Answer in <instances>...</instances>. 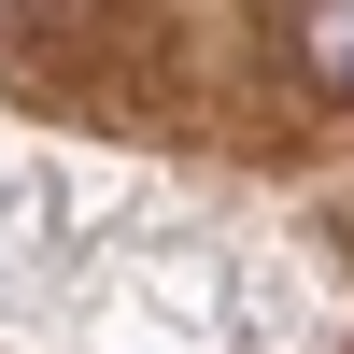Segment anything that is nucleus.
I'll list each match as a JSON object with an SVG mask.
<instances>
[{
    "instance_id": "obj_1",
    "label": "nucleus",
    "mask_w": 354,
    "mask_h": 354,
    "mask_svg": "<svg viewBox=\"0 0 354 354\" xmlns=\"http://www.w3.org/2000/svg\"><path fill=\"white\" fill-rule=\"evenodd\" d=\"M298 71L326 100H354V0H298Z\"/></svg>"
}]
</instances>
